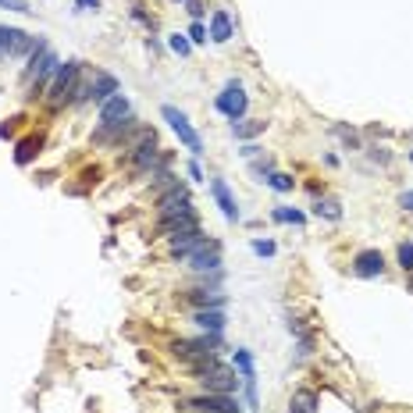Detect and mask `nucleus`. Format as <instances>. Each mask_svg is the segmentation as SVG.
<instances>
[{
    "mask_svg": "<svg viewBox=\"0 0 413 413\" xmlns=\"http://www.w3.org/2000/svg\"><path fill=\"white\" fill-rule=\"evenodd\" d=\"M189 179H193V182H203V171H200V164H196V161L189 164Z\"/></svg>",
    "mask_w": 413,
    "mask_h": 413,
    "instance_id": "31",
    "label": "nucleus"
},
{
    "mask_svg": "<svg viewBox=\"0 0 413 413\" xmlns=\"http://www.w3.org/2000/svg\"><path fill=\"white\" fill-rule=\"evenodd\" d=\"M75 8H79V11H97V8H100V0H79Z\"/></svg>",
    "mask_w": 413,
    "mask_h": 413,
    "instance_id": "30",
    "label": "nucleus"
},
{
    "mask_svg": "<svg viewBox=\"0 0 413 413\" xmlns=\"http://www.w3.org/2000/svg\"><path fill=\"white\" fill-rule=\"evenodd\" d=\"M396 260H399L403 271H413V243H403V246L396 250Z\"/></svg>",
    "mask_w": 413,
    "mask_h": 413,
    "instance_id": "23",
    "label": "nucleus"
},
{
    "mask_svg": "<svg viewBox=\"0 0 413 413\" xmlns=\"http://www.w3.org/2000/svg\"><path fill=\"white\" fill-rule=\"evenodd\" d=\"M157 232H161V235H168V239H186V235H196V214H182V218H161Z\"/></svg>",
    "mask_w": 413,
    "mask_h": 413,
    "instance_id": "10",
    "label": "nucleus"
},
{
    "mask_svg": "<svg viewBox=\"0 0 413 413\" xmlns=\"http://www.w3.org/2000/svg\"><path fill=\"white\" fill-rule=\"evenodd\" d=\"M200 310H206V307H214V310H221L225 307V296H221V292H193V296H189Z\"/></svg>",
    "mask_w": 413,
    "mask_h": 413,
    "instance_id": "19",
    "label": "nucleus"
},
{
    "mask_svg": "<svg viewBox=\"0 0 413 413\" xmlns=\"http://www.w3.org/2000/svg\"><path fill=\"white\" fill-rule=\"evenodd\" d=\"M189 43H206V29H203V22H193V29H189Z\"/></svg>",
    "mask_w": 413,
    "mask_h": 413,
    "instance_id": "27",
    "label": "nucleus"
},
{
    "mask_svg": "<svg viewBox=\"0 0 413 413\" xmlns=\"http://www.w3.org/2000/svg\"><path fill=\"white\" fill-rule=\"evenodd\" d=\"M314 214L317 218H328V221H342V206H339V200H317L314 203Z\"/></svg>",
    "mask_w": 413,
    "mask_h": 413,
    "instance_id": "18",
    "label": "nucleus"
},
{
    "mask_svg": "<svg viewBox=\"0 0 413 413\" xmlns=\"http://www.w3.org/2000/svg\"><path fill=\"white\" fill-rule=\"evenodd\" d=\"M339 132V139H346L349 146H357V136H353V132H346V129H335Z\"/></svg>",
    "mask_w": 413,
    "mask_h": 413,
    "instance_id": "34",
    "label": "nucleus"
},
{
    "mask_svg": "<svg viewBox=\"0 0 413 413\" xmlns=\"http://www.w3.org/2000/svg\"><path fill=\"white\" fill-rule=\"evenodd\" d=\"M114 93H118V79H114L111 72H93V79H90V82H79L75 100H79V104H86V100L104 104V100H111Z\"/></svg>",
    "mask_w": 413,
    "mask_h": 413,
    "instance_id": "4",
    "label": "nucleus"
},
{
    "mask_svg": "<svg viewBox=\"0 0 413 413\" xmlns=\"http://www.w3.org/2000/svg\"><path fill=\"white\" fill-rule=\"evenodd\" d=\"M186 406L200 410V413H239V399H235V396H218V392H206L200 399H189Z\"/></svg>",
    "mask_w": 413,
    "mask_h": 413,
    "instance_id": "7",
    "label": "nucleus"
},
{
    "mask_svg": "<svg viewBox=\"0 0 413 413\" xmlns=\"http://www.w3.org/2000/svg\"><path fill=\"white\" fill-rule=\"evenodd\" d=\"M161 118H164V122L171 125V132L175 136H179V143L186 146V150L189 154H203V139H200V132L189 125V118L179 111V107H171V104H164L161 107Z\"/></svg>",
    "mask_w": 413,
    "mask_h": 413,
    "instance_id": "3",
    "label": "nucleus"
},
{
    "mask_svg": "<svg viewBox=\"0 0 413 413\" xmlns=\"http://www.w3.org/2000/svg\"><path fill=\"white\" fill-rule=\"evenodd\" d=\"M232 36H235L232 18H228V11H221V8H218V11L211 15V40H214V43H228Z\"/></svg>",
    "mask_w": 413,
    "mask_h": 413,
    "instance_id": "14",
    "label": "nucleus"
},
{
    "mask_svg": "<svg viewBox=\"0 0 413 413\" xmlns=\"http://www.w3.org/2000/svg\"><path fill=\"white\" fill-rule=\"evenodd\" d=\"M257 154H260L257 143H246V146H243V157H257Z\"/></svg>",
    "mask_w": 413,
    "mask_h": 413,
    "instance_id": "33",
    "label": "nucleus"
},
{
    "mask_svg": "<svg viewBox=\"0 0 413 413\" xmlns=\"http://www.w3.org/2000/svg\"><path fill=\"white\" fill-rule=\"evenodd\" d=\"M203 332H211V335H221L225 332V314L221 310H196V317H193Z\"/></svg>",
    "mask_w": 413,
    "mask_h": 413,
    "instance_id": "16",
    "label": "nucleus"
},
{
    "mask_svg": "<svg viewBox=\"0 0 413 413\" xmlns=\"http://www.w3.org/2000/svg\"><path fill=\"white\" fill-rule=\"evenodd\" d=\"M235 367L243 371V381H246V378H257V374H253V357H250L246 349H235Z\"/></svg>",
    "mask_w": 413,
    "mask_h": 413,
    "instance_id": "21",
    "label": "nucleus"
},
{
    "mask_svg": "<svg viewBox=\"0 0 413 413\" xmlns=\"http://www.w3.org/2000/svg\"><path fill=\"white\" fill-rule=\"evenodd\" d=\"M189 268L193 271H218L221 268V246L211 239L206 246H200L196 253H189Z\"/></svg>",
    "mask_w": 413,
    "mask_h": 413,
    "instance_id": "9",
    "label": "nucleus"
},
{
    "mask_svg": "<svg viewBox=\"0 0 413 413\" xmlns=\"http://www.w3.org/2000/svg\"><path fill=\"white\" fill-rule=\"evenodd\" d=\"M253 253H260V257H275V243H271V239H257V243H253Z\"/></svg>",
    "mask_w": 413,
    "mask_h": 413,
    "instance_id": "28",
    "label": "nucleus"
},
{
    "mask_svg": "<svg viewBox=\"0 0 413 413\" xmlns=\"http://www.w3.org/2000/svg\"><path fill=\"white\" fill-rule=\"evenodd\" d=\"M193 374H196V381H200L206 392H218V396H235V389H239V381H243L232 367L218 364V357L193 364Z\"/></svg>",
    "mask_w": 413,
    "mask_h": 413,
    "instance_id": "1",
    "label": "nucleus"
},
{
    "mask_svg": "<svg viewBox=\"0 0 413 413\" xmlns=\"http://www.w3.org/2000/svg\"><path fill=\"white\" fill-rule=\"evenodd\" d=\"M189 15L200 22V15H203V4H200V0H189Z\"/></svg>",
    "mask_w": 413,
    "mask_h": 413,
    "instance_id": "32",
    "label": "nucleus"
},
{
    "mask_svg": "<svg viewBox=\"0 0 413 413\" xmlns=\"http://www.w3.org/2000/svg\"><path fill=\"white\" fill-rule=\"evenodd\" d=\"M211 196L218 200L221 214H225L228 221H239V206H235V196H232V189H228L225 179H211Z\"/></svg>",
    "mask_w": 413,
    "mask_h": 413,
    "instance_id": "11",
    "label": "nucleus"
},
{
    "mask_svg": "<svg viewBox=\"0 0 413 413\" xmlns=\"http://www.w3.org/2000/svg\"><path fill=\"white\" fill-rule=\"evenodd\" d=\"M264 182H268L271 189H278V193H292V186H296V182H292L289 175H282V171H271L268 179H264Z\"/></svg>",
    "mask_w": 413,
    "mask_h": 413,
    "instance_id": "20",
    "label": "nucleus"
},
{
    "mask_svg": "<svg viewBox=\"0 0 413 413\" xmlns=\"http://www.w3.org/2000/svg\"><path fill=\"white\" fill-rule=\"evenodd\" d=\"M157 214L161 218H182V214H196V206H193V200H189V189L186 186H179L175 182L161 200H157Z\"/></svg>",
    "mask_w": 413,
    "mask_h": 413,
    "instance_id": "6",
    "label": "nucleus"
},
{
    "mask_svg": "<svg viewBox=\"0 0 413 413\" xmlns=\"http://www.w3.org/2000/svg\"><path fill=\"white\" fill-rule=\"evenodd\" d=\"M168 43H171V50H175V54H182V57H186V54H193V43H189L186 36H179V33H175Z\"/></svg>",
    "mask_w": 413,
    "mask_h": 413,
    "instance_id": "24",
    "label": "nucleus"
},
{
    "mask_svg": "<svg viewBox=\"0 0 413 413\" xmlns=\"http://www.w3.org/2000/svg\"><path fill=\"white\" fill-rule=\"evenodd\" d=\"M353 275L357 278H381L385 275V257H381V250H360L353 257Z\"/></svg>",
    "mask_w": 413,
    "mask_h": 413,
    "instance_id": "8",
    "label": "nucleus"
},
{
    "mask_svg": "<svg viewBox=\"0 0 413 413\" xmlns=\"http://www.w3.org/2000/svg\"><path fill=\"white\" fill-rule=\"evenodd\" d=\"M214 107L228 118V122H239V118H246V107H250V97H246V90L239 82H228L225 90L218 93V100H214Z\"/></svg>",
    "mask_w": 413,
    "mask_h": 413,
    "instance_id": "5",
    "label": "nucleus"
},
{
    "mask_svg": "<svg viewBox=\"0 0 413 413\" xmlns=\"http://www.w3.org/2000/svg\"><path fill=\"white\" fill-rule=\"evenodd\" d=\"M410 289H413V282H410Z\"/></svg>",
    "mask_w": 413,
    "mask_h": 413,
    "instance_id": "36",
    "label": "nucleus"
},
{
    "mask_svg": "<svg viewBox=\"0 0 413 413\" xmlns=\"http://www.w3.org/2000/svg\"><path fill=\"white\" fill-rule=\"evenodd\" d=\"M0 8H8V11H18V15H29L33 8L25 4V0H0Z\"/></svg>",
    "mask_w": 413,
    "mask_h": 413,
    "instance_id": "26",
    "label": "nucleus"
},
{
    "mask_svg": "<svg viewBox=\"0 0 413 413\" xmlns=\"http://www.w3.org/2000/svg\"><path fill=\"white\" fill-rule=\"evenodd\" d=\"M82 61H68V65H61L57 68V75H54V82H50V90H47V104L50 107H65L68 100H75V93H79V82H82Z\"/></svg>",
    "mask_w": 413,
    "mask_h": 413,
    "instance_id": "2",
    "label": "nucleus"
},
{
    "mask_svg": "<svg viewBox=\"0 0 413 413\" xmlns=\"http://www.w3.org/2000/svg\"><path fill=\"white\" fill-rule=\"evenodd\" d=\"M289 413H317V392L300 389L296 396L289 399Z\"/></svg>",
    "mask_w": 413,
    "mask_h": 413,
    "instance_id": "17",
    "label": "nucleus"
},
{
    "mask_svg": "<svg viewBox=\"0 0 413 413\" xmlns=\"http://www.w3.org/2000/svg\"><path fill=\"white\" fill-rule=\"evenodd\" d=\"M399 206H403V211H410V214H413V189L399 196Z\"/></svg>",
    "mask_w": 413,
    "mask_h": 413,
    "instance_id": "29",
    "label": "nucleus"
},
{
    "mask_svg": "<svg viewBox=\"0 0 413 413\" xmlns=\"http://www.w3.org/2000/svg\"><path fill=\"white\" fill-rule=\"evenodd\" d=\"M264 129H268V122H264V118H239V122H232V136H235V139H253V136H260Z\"/></svg>",
    "mask_w": 413,
    "mask_h": 413,
    "instance_id": "15",
    "label": "nucleus"
},
{
    "mask_svg": "<svg viewBox=\"0 0 413 413\" xmlns=\"http://www.w3.org/2000/svg\"><path fill=\"white\" fill-rule=\"evenodd\" d=\"M129 114H132L129 100L122 93H114L111 100L100 104V125H114V122H122V118H129Z\"/></svg>",
    "mask_w": 413,
    "mask_h": 413,
    "instance_id": "12",
    "label": "nucleus"
},
{
    "mask_svg": "<svg viewBox=\"0 0 413 413\" xmlns=\"http://www.w3.org/2000/svg\"><path fill=\"white\" fill-rule=\"evenodd\" d=\"M22 122H25V118H22V114L8 118V122H4V125H0V139H11V136H15V129H18Z\"/></svg>",
    "mask_w": 413,
    "mask_h": 413,
    "instance_id": "25",
    "label": "nucleus"
},
{
    "mask_svg": "<svg viewBox=\"0 0 413 413\" xmlns=\"http://www.w3.org/2000/svg\"><path fill=\"white\" fill-rule=\"evenodd\" d=\"M271 218H275V221H285V225H303V221H307L300 211H289V206H278Z\"/></svg>",
    "mask_w": 413,
    "mask_h": 413,
    "instance_id": "22",
    "label": "nucleus"
},
{
    "mask_svg": "<svg viewBox=\"0 0 413 413\" xmlns=\"http://www.w3.org/2000/svg\"><path fill=\"white\" fill-rule=\"evenodd\" d=\"M40 150H43V132H36V136H25V139H18V146H15V164H33L36 157H40Z\"/></svg>",
    "mask_w": 413,
    "mask_h": 413,
    "instance_id": "13",
    "label": "nucleus"
},
{
    "mask_svg": "<svg viewBox=\"0 0 413 413\" xmlns=\"http://www.w3.org/2000/svg\"><path fill=\"white\" fill-rule=\"evenodd\" d=\"M410 161H413V150H410Z\"/></svg>",
    "mask_w": 413,
    "mask_h": 413,
    "instance_id": "35",
    "label": "nucleus"
}]
</instances>
